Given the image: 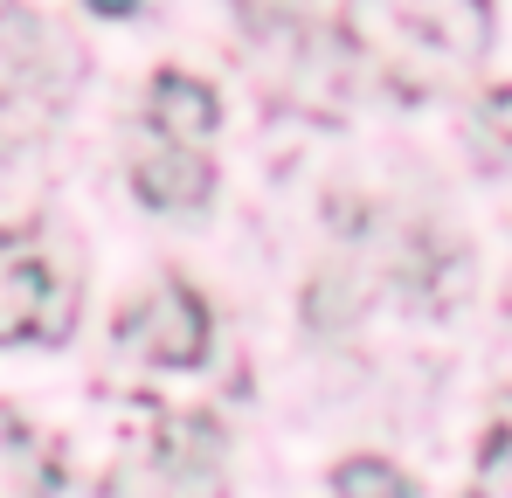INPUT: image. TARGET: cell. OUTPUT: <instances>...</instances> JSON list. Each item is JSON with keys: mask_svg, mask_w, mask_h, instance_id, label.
I'll return each instance as SVG.
<instances>
[{"mask_svg": "<svg viewBox=\"0 0 512 498\" xmlns=\"http://www.w3.org/2000/svg\"><path fill=\"white\" fill-rule=\"evenodd\" d=\"M229 436L222 422L201 409L160 415L153 436V464H160V498H229V464H222Z\"/></svg>", "mask_w": 512, "mask_h": 498, "instance_id": "4", "label": "cell"}, {"mask_svg": "<svg viewBox=\"0 0 512 498\" xmlns=\"http://www.w3.org/2000/svg\"><path fill=\"white\" fill-rule=\"evenodd\" d=\"M49 28H42V14L35 7H21V0H0V104H14V97H28L35 83L49 77Z\"/></svg>", "mask_w": 512, "mask_h": 498, "instance_id": "8", "label": "cell"}, {"mask_svg": "<svg viewBox=\"0 0 512 498\" xmlns=\"http://www.w3.org/2000/svg\"><path fill=\"white\" fill-rule=\"evenodd\" d=\"M236 14H243L250 35H270V28H284L298 14V0H236Z\"/></svg>", "mask_w": 512, "mask_h": 498, "instance_id": "11", "label": "cell"}, {"mask_svg": "<svg viewBox=\"0 0 512 498\" xmlns=\"http://www.w3.org/2000/svg\"><path fill=\"white\" fill-rule=\"evenodd\" d=\"M478 498H512V436L492 429L478 450Z\"/></svg>", "mask_w": 512, "mask_h": 498, "instance_id": "10", "label": "cell"}, {"mask_svg": "<svg viewBox=\"0 0 512 498\" xmlns=\"http://www.w3.org/2000/svg\"><path fill=\"white\" fill-rule=\"evenodd\" d=\"M340 35L409 97L471 77L492 49V0H346Z\"/></svg>", "mask_w": 512, "mask_h": 498, "instance_id": "1", "label": "cell"}, {"mask_svg": "<svg viewBox=\"0 0 512 498\" xmlns=\"http://www.w3.org/2000/svg\"><path fill=\"white\" fill-rule=\"evenodd\" d=\"M146 125L167 139V146H201L222 132V97L187 70H153L146 83Z\"/></svg>", "mask_w": 512, "mask_h": 498, "instance_id": "6", "label": "cell"}, {"mask_svg": "<svg viewBox=\"0 0 512 498\" xmlns=\"http://www.w3.org/2000/svg\"><path fill=\"white\" fill-rule=\"evenodd\" d=\"M77 326V277H63L21 229H0V346H63Z\"/></svg>", "mask_w": 512, "mask_h": 498, "instance_id": "2", "label": "cell"}, {"mask_svg": "<svg viewBox=\"0 0 512 498\" xmlns=\"http://www.w3.org/2000/svg\"><path fill=\"white\" fill-rule=\"evenodd\" d=\"M63 492V450L28 429L14 409H0V498H56Z\"/></svg>", "mask_w": 512, "mask_h": 498, "instance_id": "7", "label": "cell"}, {"mask_svg": "<svg viewBox=\"0 0 512 498\" xmlns=\"http://www.w3.org/2000/svg\"><path fill=\"white\" fill-rule=\"evenodd\" d=\"M485 125H492V132H499V139L512 146V83H506V90H492V97H485Z\"/></svg>", "mask_w": 512, "mask_h": 498, "instance_id": "12", "label": "cell"}, {"mask_svg": "<svg viewBox=\"0 0 512 498\" xmlns=\"http://www.w3.org/2000/svg\"><path fill=\"white\" fill-rule=\"evenodd\" d=\"M118 346L139 353V360H153V367H201L208 346H215V319H208V305H201L194 284L160 277L146 298H132L118 312Z\"/></svg>", "mask_w": 512, "mask_h": 498, "instance_id": "3", "label": "cell"}, {"mask_svg": "<svg viewBox=\"0 0 512 498\" xmlns=\"http://www.w3.org/2000/svg\"><path fill=\"white\" fill-rule=\"evenodd\" d=\"M499 429H506V436H512V402H506V415H499Z\"/></svg>", "mask_w": 512, "mask_h": 498, "instance_id": "14", "label": "cell"}, {"mask_svg": "<svg viewBox=\"0 0 512 498\" xmlns=\"http://www.w3.org/2000/svg\"><path fill=\"white\" fill-rule=\"evenodd\" d=\"M132 194H139L146 208L194 215V208H208V194H215V160L194 153V146H167V139H160L153 153L132 160Z\"/></svg>", "mask_w": 512, "mask_h": 498, "instance_id": "5", "label": "cell"}, {"mask_svg": "<svg viewBox=\"0 0 512 498\" xmlns=\"http://www.w3.org/2000/svg\"><path fill=\"white\" fill-rule=\"evenodd\" d=\"M333 492L340 498H416V485L388 457H346V464H333Z\"/></svg>", "mask_w": 512, "mask_h": 498, "instance_id": "9", "label": "cell"}, {"mask_svg": "<svg viewBox=\"0 0 512 498\" xmlns=\"http://www.w3.org/2000/svg\"><path fill=\"white\" fill-rule=\"evenodd\" d=\"M506 312H512V277H506Z\"/></svg>", "mask_w": 512, "mask_h": 498, "instance_id": "15", "label": "cell"}, {"mask_svg": "<svg viewBox=\"0 0 512 498\" xmlns=\"http://www.w3.org/2000/svg\"><path fill=\"white\" fill-rule=\"evenodd\" d=\"M90 14H132V7H139V0H84Z\"/></svg>", "mask_w": 512, "mask_h": 498, "instance_id": "13", "label": "cell"}]
</instances>
